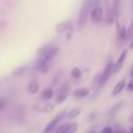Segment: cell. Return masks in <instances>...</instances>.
Wrapping results in <instances>:
<instances>
[{"label": "cell", "mask_w": 133, "mask_h": 133, "mask_svg": "<svg viewBox=\"0 0 133 133\" xmlns=\"http://www.w3.org/2000/svg\"><path fill=\"white\" fill-rule=\"evenodd\" d=\"M133 35V21L131 22V25H130V27L127 28L126 30V35H125V39H129L130 36H132Z\"/></svg>", "instance_id": "44dd1931"}, {"label": "cell", "mask_w": 133, "mask_h": 133, "mask_svg": "<svg viewBox=\"0 0 133 133\" xmlns=\"http://www.w3.org/2000/svg\"><path fill=\"white\" fill-rule=\"evenodd\" d=\"M125 85H126V79L125 78H123V79H120L119 82L116 84V87L113 88V90H112V96H117V95H119L120 92H122V90L125 88Z\"/></svg>", "instance_id": "ba28073f"}, {"label": "cell", "mask_w": 133, "mask_h": 133, "mask_svg": "<svg viewBox=\"0 0 133 133\" xmlns=\"http://www.w3.org/2000/svg\"><path fill=\"white\" fill-rule=\"evenodd\" d=\"M99 4H101V0H84V1H83L81 11H79V15H78V27L83 28L87 25L90 11H91L94 7L101 6Z\"/></svg>", "instance_id": "6da1fadb"}, {"label": "cell", "mask_w": 133, "mask_h": 133, "mask_svg": "<svg viewBox=\"0 0 133 133\" xmlns=\"http://www.w3.org/2000/svg\"><path fill=\"white\" fill-rule=\"evenodd\" d=\"M64 115H65V112L64 111H62V112H60L57 116H56L55 118H54L53 120H51L50 123H49L48 125L46 126V129H44V131H43V133H51L54 131V130L56 129V126L58 125V123L62 120V118L64 117Z\"/></svg>", "instance_id": "3957f363"}, {"label": "cell", "mask_w": 133, "mask_h": 133, "mask_svg": "<svg viewBox=\"0 0 133 133\" xmlns=\"http://www.w3.org/2000/svg\"><path fill=\"white\" fill-rule=\"evenodd\" d=\"M126 57H127V49H124V50L122 51V54H120V56L118 57L117 62L113 63V72H115V74L119 72V71L122 70V68H123V65H124V62H125V60H126Z\"/></svg>", "instance_id": "5b68a950"}, {"label": "cell", "mask_w": 133, "mask_h": 133, "mask_svg": "<svg viewBox=\"0 0 133 133\" xmlns=\"http://www.w3.org/2000/svg\"><path fill=\"white\" fill-rule=\"evenodd\" d=\"M81 76H82V71H81L79 68H72V70H71V77L75 78V79H77V78H79Z\"/></svg>", "instance_id": "e0dca14e"}, {"label": "cell", "mask_w": 133, "mask_h": 133, "mask_svg": "<svg viewBox=\"0 0 133 133\" xmlns=\"http://www.w3.org/2000/svg\"><path fill=\"white\" fill-rule=\"evenodd\" d=\"M81 113V110L79 109H72V110H70L68 112V118L69 119H74V118L78 117Z\"/></svg>", "instance_id": "9a60e30c"}, {"label": "cell", "mask_w": 133, "mask_h": 133, "mask_svg": "<svg viewBox=\"0 0 133 133\" xmlns=\"http://www.w3.org/2000/svg\"><path fill=\"white\" fill-rule=\"evenodd\" d=\"M101 133H113L112 127H110V126H105L103 130H102V132H101Z\"/></svg>", "instance_id": "603a6c76"}, {"label": "cell", "mask_w": 133, "mask_h": 133, "mask_svg": "<svg viewBox=\"0 0 133 133\" xmlns=\"http://www.w3.org/2000/svg\"><path fill=\"white\" fill-rule=\"evenodd\" d=\"M37 90H39V84L36 81H33L28 87V91H29V94H36Z\"/></svg>", "instance_id": "5bb4252c"}, {"label": "cell", "mask_w": 133, "mask_h": 133, "mask_svg": "<svg viewBox=\"0 0 133 133\" xmlns=\"http://www.w3.org/2000/svg\"><path fill=\"white\" fill-rule=\"evenodd\" d=\"M118 35H119L120 39H125V35H126V28L123 27V26H120L119 27V30H118Z\"/></svg>", "instance_id": "ffe728a7"}, {"label": "cell", "mask_w": 133, "mask_h": 133, "mask_svg": "<svg viewBox=\"0 0 133 133\" xmlns=\"http://www.w3.org/2000/svg\"><path fill=\"white\" fill-rule=\"evenodd\" d=\"M53 109H54V105H51V104H47L46 106L42 108V111H44V112H50Z\"/></svg>", "instance_id": "7402d4cb"}, {"label": "cell", "mask_w": 133, "mask_h": 133, "mask_svg": "<svg viewBox=\"0 0 133 133\" xmlns=\"http://www.w3.org/2000/svg\"><path fill=\"white\" fill-rule=\"evenodd\" d=\"M127 90H129V91H133V78L129 82V84H127Z\"/></svg>", "instance_id": "cb8c5ba5"}, {"label": "cell", "mask_w": 133, "mask_h": 133, "mask_svg": "<svg viewBox=\"0 0 133 133\" xmlns=\"http://www.w3.org/2000/svg\"><path fill=\"white\" fill-rule=\"evenodd\" d=\"M69 28H70V22H69V21H64V22H61L56 26L55 32H56V34H61V33H63L64 30L69 29Z\"/></svg>", "instance_id": "7c38bea8"}, {"label": "cell", "mask_w": 133, "mask_h": 133, "mask_svg": "<svg viewBox=\"0 0 133 133\" xmlns=\"http://www.w3.org/2000/svg\"><path fill=\"white\" fill-rule=\"evenodd\" d=\"M76 130H77V124L76 123H70V126L68 127L65 133H75Z\"/></svg>", "instance_id": "d6986e66"}, {"label": "cell", "mask_w": 133, "mask_h": 133, "mask_svg": "<svg viewBox=\"0 0 133 133\" xmlns=\"http://www.w3.org/2000/svg\"><path fill=\"white\" fill-rule=\"evenodd\" d=\"M105 4V9H106V22L108 23H112L113 22V13H112V7L109 4V0H104Z\"/></svg>", "instance_id": "52a82bcc"}, {"label": "cell", "mask_w": 133, "mask_h": 133, "mask_svg": "<svg viewBox=\"0 0 133 133\" xmlns=\"http://www.w3.org/2000/svg\"><path fill=\"white\" fill-rule=\"evenodd\" d=\"M69 126H70V123L62 124L61 126H58V127H56V129H55V133H65Z\"/></svg>", "instance_id": "2e32d148"}, {"label": "cell", "mask_w": 133, "mask_h": 133, "mask_svg": "<svg viewBox=\"0 0 133 133\" xmlns=\"http://www.w3.org/2000/svg\"><path fill=\"white\" fill-rule=\"evenodd\" d=\"M113 133H123V132H120V131H116V132H113Z\"/></svg>", "instance_id": "484cf974"}, {"label": "cell", "mask_w": 133, "mask_h": 133, "mask_svg": "<svg viewBox=\"0 0 133 133\" xmlns=\"http://www.w3.org/2000/svg\"><path fill=\"white\" fill-rule=\"evenodd\" d=\"M68 92H69V87L68 84H63L60 89L57 90V94H56V103L61 104L68 97Z\"/></svg>", "instance_id": "277c9868"}, {"label": "cell", "mask_w": 133, "mask_h": 133, "mask_svg": "<svg viewBox=\"0 0 133 133\" xmlns=\"http://www.w3.org/2000/svg\"><path fill=\"white\" fill-rule=\"evenodd\" d=\"M120 5H122V0H112V13L113 18H118L120 13Z\"/></svg>", "instance_id": "9c48e42d"}, {"label": "cell", "mask_w": 133, "mask_h": 133, "mask_svg": "<svg viewBox=\"0 0 133 133\" xmlns=\"http://www.w3.org/2000/svg\"><path fill=\"white\" fill-rule=\"evenodd\" d=\"M129 49H133V40L131 41V43H130V46H129Z\"/></svg>", "instance_id": "d4e9b609"}, {"label": "cell", "mask_w": 133, "mask_h": 133, "mask_svg": "<svg viewBox=\"0 0 133 133\" xmlns=\"http://www.w3.org/2000/svg\"><path fill=\"white\" fill-rule=\"evenodd\" d=\"M89 133H98V132H95V131H92V132H89Z\"/></svg>", "instance_id": "f1b7e54d"}, {"label": "cell", "mask_w": 133, "mask_h": 133, "mask_svg": "<svg viewBox=\"0 0 133 133\" xmlns=\"http://www.w3.org/2000/svg\"><path fill=\"white\" fill-rule=\"evenodd\" d=\"M123 105H124V103H123V102H119V103H117V104H116V105H113L112 108L110 109V111H109L108 116H109V117H110V118H113L116 115H117L118 112H119L120 110H122Z\"/></svg>", "instance_id": "30bf717a"}, {"label": "cell", "mask_w": 133, "mask_h": 133, "mask_svg": "<svg viewBox=\"0 0 133 133\" xmlns=\"http://www.w3.org/2000/svg\"><path fill=\"white\" fill-rule=\"evenodd\" d=\"M39 70L41 71V72H43V74L48 72V70H49V63L39 62Z\"/></svg>", "instance_id": "ac0fdd59"}, {"label": "cell", "mask_w": 133, "mask_h": 133, "mask_svg": "<svg viewBox=\"0 0 133 133\" xmlns=\"http://www.w3.org/2000/svg\"><path fill=\"white\" fill-rule=\"evenodd\" d=\"M131 76L133 77V69H132V71H131Z\"/></svg>", "instance_id": "4316f807"}, {"label": "cell", "mask_w": 133, "mask_h": 133, "mask_svg": "<svg viewBox=\"0 0 133 133\" xmlns=\"http://www.w3.org/2000/svg\"><path fill=\"white\" fill-rule=\"evenodd\" d=\"M130 133H133V127L131 129V131H130Z\"/></svg>", "instance_id": "83f0119b"}, {"label": "cell", "mask_w": 133, "mask_h": 133, "mask_svg": "<svg viewBox=\"0 0 133 133\" xmlns=\"http://www.w3.org/2000/svg\"><path fill=\"white\" fill-rule=\"evenodd\" d=\"M89 94H90L89 88H79V89H77L74 92V96L76 98H83V97H87Z\"/></svg>", "instance_id": "8fae6325"}, {"label": "cell", "mask_w": 133, "mask_h": 133, "mask_svg": "<svg viewBox=\"0 0 133 133\" xmlns=\"http://www.w3.org/2000/svg\"><path fill=\"white\" fill-rule=\"evenodd\" d=\"M54 96V90L51 89V88H46V89L43 90V92H42V98L43 99H51V97Z\"/></svg>", "instance_id": "4fadbf2b"}, {"label": "cell", "mask_w": 133, "mask_h": 133, "mask_svg": "<svg viewBox=\"0 0 133 133\" xmlns=\"http://www.w3.org/2000/svg\"><path fill=\"white\" fill-rule=\"evenodd\" d=\"M113 74V62H109L108 64L104 68V71L101 74V77H99V87H103L108 79L111 77V75Z\"/></svg>", "instance_id": "7a4b0ae2"}, {"label": "cell", "mask_w": 133, "mask_h": 133, "mask_svg": "<svg viewBox=\"0 0 133 133\" xmlns=\"http://www.w3.org/2000/svg\"><path fill=\"white\" fill-rule=\"evenodd\" d=\"M90 18L94 22H99L103 19V8L101 6L94 7V8L90 11Z\"/></svg>", "instance_id": "8992f818"}]
</instances>
